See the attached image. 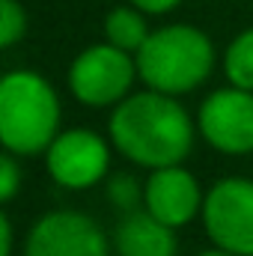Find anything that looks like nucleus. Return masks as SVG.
Masks as SVG:
<instances>
[{
    "mask_svg": "<svg viewBox=\"0 0 253 256\" xmlns=\"http://www.w3.org/2000/svg\"><path fill=\"white\" fill-rule=\"evenodd\" d=\"M104 230L84 212L57 208L42 214L24 242V256H110Z\"/></svg>",
    "mask_w": 253,
    "mask_h": 256,
    "instance_id": "obj_7",
    "label": "nucleus"
},
{
    "mask_svg": "<svg viewBox=\"0 0 253 256\" xmlns=\"http://www.w3.org/2000/svg\"><path fill=\"white\" fill-rule=\"evenodd\" d=\"M134 60L140 80L149 90L179 98L206 84V78L212 74L214 45L202 30L190 24H170L149 33Z\"/></svg>",
    "mask_w": 253,
    "mask_h": 256,
    "instance_id": "obj_3",
    "label": "nucleus"
},
{
    "mask_svg": "<svg viewBox=\"0 0 253 256\" xmlns=\"http://www.w3.org/2000/svg\"><path fill=\"white\" fill-rule=\"evenodd\" d=\"M202 202H206V194L200 188L196 176L182 164L149 170V179L143 188V208L155 214L161 224L173 230L185 226L196 214H202Z\"/></svg>",
    "mask_w": 253,
    "mask_h": 256,
    "instance_id": "obj_9",
    "label": "nucleus"
},
{
    "mask_svg": "<svg viewBox=\"0 0 253 256\" xmlns=\"http://www.w3.org/2000/svg\"><path fill=\"white\" fill-rule=\"evenodd\" d=\"M196 256H236V254H230V250H220V248H208V250H202V254H196Z\"/></svg>",
    "mask_w": 253,
    "mask_h": 256,
    "instance_id": "obj_18",
    "label": "nucleus"
},
{
    "mask_svg": "<svg viewBox=\"0 0 253 256\" xmlns=\"http://www.w3.org/2000/svg\"><path fill=\"white\" fill-rule=\"evenodd\" d=\"M137 74V60H131L128 51H120L116 45H90L74 57L68 68V90L72 96L86 108H116L128 98L131 84Z\"/></svg>",
    "mask_w": 253,
    "mask_h": 256,
    "instance_id": "obj_5",
    "label": "nucleus"
},
{
    "mask_svg": "<svg viewBox=\"0 0 253 256\" xmlns=\"http://www.w3.org/2000/svg\"><path fill=\"white\" fill-rule=\"evenodd\" d=\"M51 179L68 191H86L108 176L110 167V146L98 131L90 128H68L54 137L45 152Z\"/></svg>",
    "mask_w": 253,
    "mask_h": 256,
    "instance_id": "obj_8",
    "label": "nucleus"
},
{
    "mask_svg": "<svg viewBox=\"0 0 253 256\" xmlns=\"http://www.w3.org/2000/svg\"><path fill=\"white\" fill-rule=\"evenodd\" d=\"M194 134L196 122L179 104V98L155 90L122 98L108 122L114 149L146 170L182 164L194 149Z\"/></svg>",
    "mask_w": 253,
    "mask_h": 256,
    "instance_id": "obj_1",
    "label": "nucleus"
},
{
    "mask_svg": "<svg viewBox=\"0 0 253 256\" xmlns=\"http://www.w3.org/2000/svg\"><path fill=\"white\" fill-rule=\"evenodd\" d=\"M200 137L224 155L253 152V92L238 86L214 90L196 110Z\"/></svg>",
    "mask_w": 253,
    "mask_h": 256,
    "instance_id": "obj_6",
    "label": "nucleus"
},
{
    "mask_svg": "<svg viewBox=\"0 0 253 256\" xmlns=\"http://www.w3.org/2000/svg\"><path fill=\"white\" fill-rule=\"evenodd\" d=\"M60 134V98L54 86L30 72L15 68L0 80V140L3 149L30 158L48 152Z\"/></svg>",
    "mask_w": 253,
    "mask_h": 256,
    "instance_id": "obj_2",
    "label": "nucleus"
},
{
    "mask_svg": "<svg viewBox=\"0 0 253 256\" xmlns=\"http://www.w3.org/2000/svg\"><path fill=\"white\" fill-rule=\"evenodd\" d=\"M146 12H140L137 6H116L110 9V15L104 18V36L110 45H116L120 51L137 54L143 48V42L149 39V27H146Z\"/></svg>",
    "mask_w": 253,
    "mask_h": 256,
    "instance_id": "obj_11",
    "label": "nucleus"
},
{
    "mask_svg": "<svg viewBox=\"0 0 253 256\" xmlns=\"http://www.w3.org/2000/svg\"><path fill=\"white\" fill-rule=\"evenodd\" d=\"M200 218L214 248L236 256H253V179H218L206 191Z\"/></svg>",
    "mask_w": 253,
    "mask_h": 256,
    "instance_id": "obj_4",
    "label": "nucleus"
},
{
    "mask_svg": "<svg viewBox=\"0 0 253 256\" xmlns=\"http://www.w3.org/2000/svg\"><path fill=\"white\" fill-rule=\"evenodd\" d=\"M110 244H114L116 256H176L179 254L176 230L161 224L146 208L126 212L116 220Z\"/></svg>",
    "mask_w": 253,
    "mask_h": 256,
    "instance_id": "obj_10",
    "label": "nucleus"
},
{
    "mask_svg": "<svg viewBox=\"0 0 253 256\" xmlns=\"http://www.w3.org/2000/svg\"><path fill=\"white\" fill-rule=\"evenodd\" d=\"M143 188L146 182H137L131 173H114L108 179V202L116 208V212H137L143 208Z\"/></svg>",
    "mask_w": 253,
    "mask_h": 256,
    "instance_id": "obj_13",
    "label": "nucleus"
},
{
    "mask_svg": "<svg viewBox=\"0 0 253 256\" xmlns=\"http://www.w3.org/2000/svg\"><path fill=\"white\" fill-rule=\"evenodd\" d=\"M21 182H24V173H21L18 155L3 152L0 155V202H12L15 194L21 191Z\"/></svg>",
    "mask_w": 253,
    "mask_h": 256,
    "instance_id": "obj_15",
    "label": "nucleus"
},
{
    "mask_svg": "<svg viewBox=\"0 0 253 256\" xmlns=\"http://www.w3.org/2000/svg\"><path fill=\"white\" fill-rule=\"evenodd\" d=\"M12 244H15L12 218L6 212H0V256H12Z\"/></svg>",
    "mask_w": 253,
    "mask_h": 256,
    "instance_id": "obj_16",
    "label": "nucleus"
},
{
    "mask_svg": "<svg viewBox=\"0 0 253 256\" xmlns=\"http://www.w3.org/2000/svg\"><path fill=\"white\" fill-rule=\"evenodd\" d=\"M182 0H131V6H137L140 12L146 15H161V12H170L173 6H179Z\"/></svg>",
    "mask_w": 253,
    "mask_h": 256,
    "instance_id": "obj_17",
    "label": "nucleus"
},
{
    "mask_svg": "<svg viewBox=\"0 0 253 256\" xmlns=\"http://www.w3.org/2000/svg\"><path fill=\"white\" fill-rule=\"evenodd\" d=\"M224 74H226L230 86L253 92V27L238 33L230 42V48L224 54Z\"/></svg>",
    "mask_w": 253,
    "mask_h": 256,
    "instance_id": "obj_12",
    "label": "nucleus"
},
{
    "mask_svg": "<svg viewBox=\"0 0 253 256\" xmlns=\"http://www.w3.org/2000/svg\"><path fill=\"white\" fill-rule=\"evenodd\" d=\"M27 33V15L18 0H0V48H12Z\"/></svg>",
    "mask_w": 253,
    "mask_h": 256,
    "instance_id": "obj_14",
    "label": "nucleus"
}]
</instances>
